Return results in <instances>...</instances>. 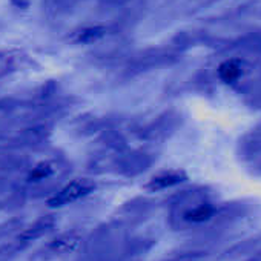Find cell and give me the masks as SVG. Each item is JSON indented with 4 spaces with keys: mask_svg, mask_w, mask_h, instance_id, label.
Returning <instances> with one entry per match:
<instances>
[{
    "mask_svg": "<svg viewBox=\"0 0 261 261\" xmlns=\"http://www.w3.org/2000/svg\"><path fill=\"white\" fill-rule=\"evenodd\" d=\"M92 189H94V185L89 180H74V181L65 185L62 189H59L48 200V204L53 206V207H60V206H65V204H71V203L83 198L89 192H92Z\"/></svg>",
    "mask_w": 261,
    "mask_h": 261,
    "instance_id": "6da1fadb",
    "label": "cell"
},
{
    "mask_svg": "<svg viewBox=\"0 0 261 261\" xmlns=\"http://www.w3.org/2000/svg\"><path fill=\"white\" fill-rule=\"evenodd\" d=\"M80 243H82V237L77 232H68L53 240L49 247L51 250L59 252V253H69V252H74L80 246Z\"/></svg>",
    "mask_w": 261,
    "mask_h": 261,
    "instance_id": "7a4b0ae2",
    "label": "cell"
},
{
    "mask_svg": "<svg viewBox=\"0 0 261 261\" xmlns=\"http://www.w3.org/2000/svg\"><path fill=\"white\" fill-rule=\"evenodd\" d=\"M218 75L226 83H232V82L238 80V77L241 75V65H240V62H237V60L224 62L218 68Z\"/></svg>",
    "mask_w": 261,
    "mask_h": 261,
    "instance_id": "3957f363",
    "label": "cell"
},
{
    "mask_svg": "<svg viewBox=\"0 0 261 261\" xmlns=\"http://www.w3.org/2000/svg\"><path fill=\"white\" fill-rule=\"evenodd\" d=\"M180 178H181L180 174H172V172L163 174V175H160V177H155V178L149 183V188H151V189H165V188H169V186H172V185L181 181Z\"/></svg>",
    "mask_w": 261,
    "mask_h": 261,
    "instance_id": "277c9868",
    "label": "cell"
},
{
    "mask_svg": "<svg viewBox=\"0 0 261 261\" xmlns=\"http://www.w3.org/2000/svg\"><path fill=\"white\" fill-rule=\"evenodd\" d=\"M49 226H51V221L43 218V220L37 221L34 226H31L30 229H27V230L22 233V240L30 241V240H34V238L40 237L43 232H46V230H48V227H49Z\"/></svg>",
    "mask_w": 261,
    "mask_h": 261,
    "instance_id": "5b68a950",
    "label": "cell"
},
{
    "mask_svg": "<svg viewBox=\"0 0 261 261\" xmlns=\"http://www.w3.org/2000/svg\"><path fill=\"white\" fill-rule=\"evenodd\" d=\"M53 172V168H49L48 165H42V166H39V168H36L33 172H31V177H30V180L33 181H39V180H43V178H46L49 174Z\"/></svg>",
    "mask_w": 261,
    "mask_h": 261,
    "instance_id": "8992f818",
    "label": "cell"
}]
</instances>
